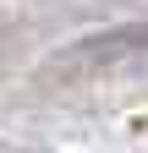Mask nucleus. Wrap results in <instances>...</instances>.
I'll list each match as a JSON object with an SVG mask.
<instances>
[{
  "instance_id": "obj_1",
  "label": "nucleus",
  "mask_w": 148,
  "mask_h": 153,
  "mask_svg": "<svg viewBox=\"0 0 148 153\" xmlns=\"http://www.w3.org/2000/svg\"><path fill=\"white\" fill-rule=\"evenodd\" d=\"M121 60H148V27L104 33V38L71 44V49L61 55V66H71V71H99V66H121Z\"/></svg>"
},
{
  "instance_id": "obj_2",
  "label": "nucleus",
  "mask_w": 148,
  "mask_h": 153,
  "mask_svg": "<svg viewBox=\"0 0 148 153\" xmlns=\"http://www.w3.org/2000/svg\"><path fill=\"white\" fill-rule=\"evenodd\" d=\"M137 126H143V131H148V115H143V120H137Z\"/></svg>"
}]
</instances>
